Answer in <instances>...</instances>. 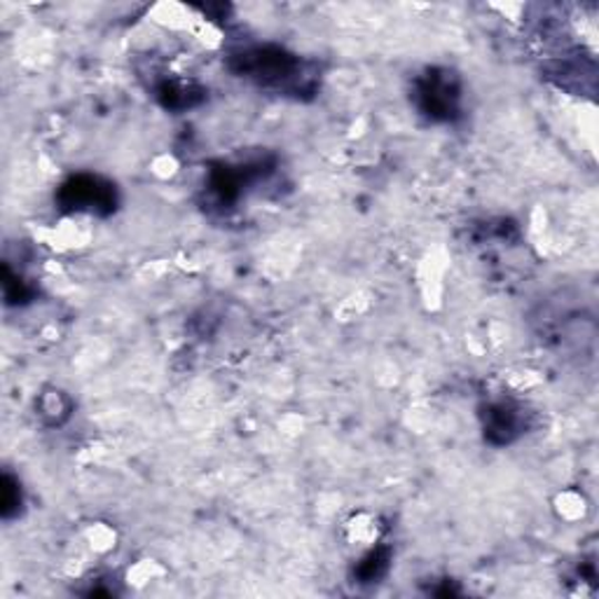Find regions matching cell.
<instances>
[{
  "label": "cell",
  "instance_id": "277c9868",
  "mask_svg": "<svg viewBox=\"0 0 599 599\" xmlns=\"http://www.w3.org/2000/svg\"><path fill=\"white\" fill-rule=\"evenodd\" d=\"M480 422H483L485 440L495 447H504V445H512L527 434L529 413L518 400L499 398L485 405L480 413Z\"/></svg>",
  "mask_w": 599,
  "mask_h": 599
},
{
  "label": "cell",
  "instance_id": "52a82bcc",
  "mask_svg": "<svg viewBox=\"0 0 599 599\" xmlns=\"http://www.w3.org/2000/svg\"><path fill=\"white\" fill-rule=\"evenodd\" d=\"M389 562H392L389 548H384V546L373 548L358 560V565L354 569V576L358 579V583H375V581L382 579L384 573L389 571Z\"/></svg>",
  "mask_w": 599,
  "mask_h": 599
},
{
  "label": "cell",
  "instance_id": "5b68a950",
  "mask_svg": "<svg viewBox=\"0 0 599 599\" xmlns=\"http://www.w3.org/2000/svg\"><path fill=\"white\" fill-rule=\"evenodd\" d=\"M155 97L166 111L181 113V111H190V109H195V105H200L204 101V90L190 80L171 78L158 84Z\"/></svg>",
  "mask_w": 599,
  "mask_h": 599
},
{
  "label": "cell",
  "instance_id": "ba28073f",
  "mask_svg": "<svg viewBox=\"0 0 599 599\" xmlns=\"http://www.w3.org/2000/svg\"><path fill=\"white\" fill-rule=\"evenodd\" d=\"M21 506V489L19 483L12 476L3 478V518L10 520L12 512H17Z\"/></svg>",
  "mask_w": 599,
  "mask_h": 599
},
{
  "label": "cell",
  "instance_id": "7a4b0ae2",
  "mask_svg": "<svg viewBox=\"0 0 599 599\" xmlns=\"http://www.w3.org/2000/svg\"><path fill=\"white\" fill-rule=\"evenodd\" d=\"M461 80L449 69H429L415 80L413 101L432 122H455L461 115Z\"/></svg>",
  "mask_w": 599,
  "mask_h": 599
},
{
  "label": "cell",
  "instance_id": "3957f363",
  "mask_svg": "<svg viewBox=\"0 0 599 599\" xmlns=\"http://www.w3.org/2000/svg\"><path fill=\"white\" fill-rule=\"evenodd\" d=\"M59 206L69 213H94V216H109L118 206V190L111 181L97 174L71 176L59 187Z\"/></svg>",
  "mask_w": 599,
  "mask_h": 599
},
{
  "label": "cell",
  "instance_id": "6da1fadb",
  "mask_svg": "<svg viewBox=\"0 0 599 599\" xmlns=\"http://www.w3.org/2000/svg\"><path fill=\"white\" fill-rule=\"evenodd\" d=\"M227 69L282 94H312L316 90V73L297 54L276 45H246L227 54Z\"/></svg>",
  "mask_w": 599,
  "mask_h": 599
},
{
  "label": "cell",
  "instance_id": "8992f818",
  "mask_svg": "<svg viewBox=\"0 0 599 599\" xmlns=\"http://www.w3.org/2000/svg\"><path fill=\"white\" fill-rule=\"evenodd\" d=\"M35 415L48 426H61L73 415V400L67 392L50 387L35 398Z\"/></svg>",
  "mask_w": 599,
  "mask_h": 599
}]
</instances>
